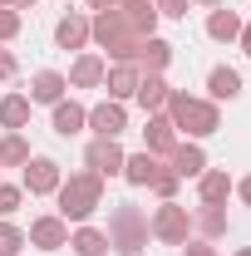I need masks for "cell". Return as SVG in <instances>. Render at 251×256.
Here are the masks:
<instances>
[{
    "label": "cell",
    "instance_id": "obj_1",
    "mask_svg": "<svg viewBox=\"0 0 251 256\" xmlns=\"http://www.w3.org/2000/svg\"><path fill=\"white\" fill-rule=\"evenodd\" d=\"M54 202H60L54 212H60L64 222H74V226H79V222H89L98 207H104V178H98L94 168H79V172H69V178L60 182Z\"/></svg>",
    "mask_w": 251,
    "mask_h": 256
},
{
    "label": "cell",
    "instance_id": "obj_2",
    "mask_svg": "<svg viewBox=\"0 0 251 256\" xmlns=\"http://www.w3.org/2000/svg\"><path fill=\"white\" fill-rule=\"evenodd\" d=\"M162 114L172 118V128H178V133H188L192 143L212 138V133L222 128V108L212 104V98H192L188 89H172V94H168V104H162Z\"/></svg>",
    "mask_w": 251,
    "mask_h": 256
},
{
    "label": "cell",
    "instance_id": "obj_3",
    "mask_svg": "<svg viewBox=\"0 0 251 256\" xmlns=\"http://www.w3.org/2000/svg\"><path fill=\"white\" fill-rule=\"evenodd\" d=\"M104 236H108V252H118V256H138L148 242H153V232H148V212H143L138 202H114Z\"/></svg>",
    "mask_w": 251,
    "mask_h": 256
},
{
    "label": "cell",
    "instance_id": "obj_4",
    "mask_svg": "<svg viewBox=\"0 0 251 256\" xmlns=\"http://www.w3.org/2000/svg\"><path fill=\"white\" fill-rule=\"evenodd\" d=\"M89 44H98V50L108 54V64H133L143 40L128 30V20L118 10H98L94 20H89Z\"/></svg>",
    "mask_w": 251,
    "mask_h": 256
},
{
    "label": "cell",
    "instance_id": "obj_5",
    "mask_svg": "<svg viewBox=\"0 0 251 256\" xmlns=\"http://www.w3.org/2000/svg\"><path fill=\"white\" fill-rule=\"evenodd\" d=\"M148 232H153V242H162V246H182L192 236V212L172 197V202H158L153 217H148Z\"/></svg>",
    "mask_w": 251,
    "mask_h": 256
},
{
    "label": "cell",
    "instance_id": "obj_6",
    "mask_svg": "<svg viewBox=\"0 0 251 256\" xmlns=\"http://www.w3.org/2000/svg\"><path fill=\"white\" fill-rule=\"evenodd\" d=\"M64 182V168L54 158H44V153H34L25 168H20V188L30 192V197H54Z\"/></svg>",
    "mask_w": 251,
    "mask_h": 256
},
{
    "label": "cell",
    "instance_id": "obj_7",
    "mask_svg": "<svg viewBox=\"0 0 251 256\" xmlns=\"http://www.w3.org/2000/svg\"><path fill=\"white\" fill-rule=\"evenodd\" d=\"M124 143L118 138H89V148H84V168H94L98 178L108 182V178H124Z\"/></svg>",
    "mask_w": 251,
    "mask_h": 256
},
{
    "label": "cell",
    "instance_id": "obj_8",
    "mask_svg": "<svg viewBox=\"0 0 251 256\" xmlns=\"http://www.w3.org/2000/svg\"><path fill=\"white\" fill-rule=\"evenodd\" d=\"M25 242H30L34 252H64V246H69V222H64L60 212H44V217L30 222Z\"/></svg>",
    "mask_w": 251,
    "mask_h": 256
},
{
    "label": "cell",
    "instance_id": "obj_9",
    "mask_svg": "<svg viewBox=\"0 0 251 256\" xmlns=\"http://www.w3.org/2000/svg\"><path fill=\"white\" fill-rule=\"evenodd\" d=\"M104 69H108V60L94 54V50H84V54H74L64 79H69V89H104Z\"/></svg>",
    "mask_w": 251,
    "mask_h": 256
},
{
    "label": "cell",
    "instance_id": "obj_10",
    "mask_svg": "<svg viewBox=\"0 0 251 256\" xmlns=\"http://www.w3.org/2000/svg\"><path fill=\"white\" fill-rule=\"evenodd\" d=\"M124 128H128V108H124V104L104 98V104L89 108V133H94V138H118Z\"/></svg>",
    "mask_w": 251,
    "mask_h": 256
},
{
    "label": "cell",
    "instance_id": "obj_11",
    "mask_svg": "<svg viewBox=\"0 0 251 256\" xmlns=\"http://www.w3.org/2000/svg\"><path fill=\"white\" fill-rule=\"evenodd\" d=\"M178 143H182V138H178L172 118H168L162 108H158V114H148V128H143V148H148V153H158V158H168Z\"/></svg>",
    "mask_w": 251,
    "mask_h": 256
},
{
    "label": "cell",
    "instance_id": "obj_12",
    "mask_svg": "<svg viewBox=\"0 0 251 256\" xmlns=\"http://www.w3.org/2000/svg\"><path fill=\"white\" fill-rule=\"evenodd\" d=\"M50 128H54L60 138H79V133L89 128V108H84V104H74V98L64 94L60 104H54V114H50Z\"/></svg>",
    "mask_w": 251,
    "mask_h": 256
},
{
    "label": "cell",
    "instance_id": "obj_13",
    "mask_svg": "<svg viewBox=\"0 0 251 256\" xmlns=\"http://www.w3.org/2000/svg\"><path fill=\"white\" fill-rule=\"evenodd\" d=\"M138 79H143L138 64H108V69H104V89H108L114 104H128V98L138 94Z\"/></svg>",
    "mask_w": 251,
    "mask_h": 256
},
{
    "label": "cell",
    "instance_id": "obj_14",
    "mask_svg": "<svg viewBox=\"0 0 251 256\" xmlns=\"http://www.w3.org/2000/svg\"><path fill=\"white\" fill-rule=\"evenodd\" d=\"M69 94V79H64L60 69H34L30 74V104H60V98Z\"/></svg>",
    "mask_w": 251,
    "mask_h": 256
},
{
    "label": "cell",
    "instance_id": "obj_15",
    "mask_svg": "<svg viewBox=\"0 0 251 256\" xmlns=\"http://www.w3.org/2000/svg\"><path fill=\"white\" fill-rule=\"evenodd\" d=\"M54 44L60 50H74V54H84L89 50V15H60V25H54Z\"/></svg>",
    "mask_w": 251,
    "mask_h": 256
},
{
    "label": "cell",
    "instance_id": "obj_16",
    "mask_svg": "<svg viewBox=\"0 0 251 256\" xmlns=\"http://www.w3.org/2000/svg\"><path fill=\"white\" fill-rule=\"evenodd\" d=\"M232 172L226 168H207L202 178H197V202H207V207H226V197H232Z\"/></svg>",
    "mask_w": 251,
    "mask_h": 256
},
{
    "label": "cell",
    "instance_id": "obj_17",
    "mask_svg": "<svg viewBox=\"0 0 251 256\" xmlns=\"http://www.w3.org/2000/svg\"><path fill=\"white\" fill-rule=\"evenodd\" d=\"M168 168H172L182 182H188V178H202V172H207V153H202V143H192V138H188V143H178V148L168 153Z\"/></svg>",
    "mask_w": 251,
    "mask_h": 256
},
{
    "label": "cell",
    "instance_id": "obj_18",
    "mask_svg": "<svg viewBox=\"0 0 251 256\" xmlns=\"http://www.w3.org/2000/svg\"><path fill=\"white\" fill-rule=\"evenodd\" d=\"M162 168H168V158H158V153H148V148H143V153H128V158H124V182H133V188H148Z\"/></svg>",
    "mask_w": 251,
    "mask_h": 256
},
{
    "label": "cell",
    "instance_id": "obj_19",
    "mask_svg": "<svg viewBox=\"0 0 251 256\" xmlns=\"http://www.w3.org/2000/svg\"><path fill=\"white\" fill-rule=\"evenodd\" d=\"M133 64H138L143 74H162V69L172 64V44H168L162 34H148V40L138 44V60H133Z\"/></svg>",
    "mask_w": 251,
    "mask_h": 256
},
{
    "label": "cell",
    "instance_id": "obj_20",
    "mask_svg": "<svg viewBox=\"0 0 251 256\" xmlns=\"http://www.w3.org/2000/svg\"><path fill=\"white\" fill-rule=\"evenodd\" d=\"M114 10H118V15L128 20V30L138 34V40L158 34V20H162V15H158V5H153V0H143V5H114Z\"/></svg>",
    "mask_w": 251,
    "mask_h": 256
},
{
    "label": "cell",
    "instance_id": "obj_21",
    "mask_svg": "<svg viewBox=\"0 0 251 256\" xmlns=\"http://www.w3.org/2000/svg\"><path fill=\"white\" fill-rule=\"evenodd\" d=\"M236 94H242V74H236L232 64H217V69L207 74V98H212V104H232Z\"/></svg>",
    "mask_w": 251,
    "mask_h": 256
},
{
    "label": "cell",
    "instance_id": "obj_22",
    "mask_svg": "<svg viewBox=\"0 0 251 256\" xmlns=\"http://www.w3.org/2000/svg\"><path fill=\"white\" fill-rule=\"evenodd\" d=\"M168 94H172V84H168V79H162V74H143V79H138V108H143V114H158V108H162V104H168Z\"/></svg>",
    "mask_w": 251,
    "mask_h": 256
},
{
    "label": "cell",
    "instance_id": "obj_23",
    "mask_svg": "<svg viewBox=\"0 0 251 256\" xmlns=\"http://www.w3.org/2000/svg\"><path fill=\"white\" fill-rule=\"evenodd\" d=\"M69 252H74V256H108V236H104L98 226L79 222L74 232H69Z\"/></svg>",
    "mask_w": 251,
    "mask_h": 256
},
{
    "label": "cell",
    "instance_id": "obj_24",
    "mask_svg": "<svg viewBox=\"0 0 251 256\" xmlns=\"http://www.w3.org/2000/svg\"><path fill=\"white\" fill-rule=\"evenodd\" d=\"M30 94H5L0 98V128H5V133H20V128L30 124Z\"/></svg>",
    "mask_w": 251,
    "mask_h": 256
},
{
    "label": "cell",
    "instance_id": "obj_25",
    "mask_svg": "<svg viewBox=\"0 0 251 256\" xmlns=\"http://www.w3.org/2000/svg\"><path fill=\"white\" fill-rule=\"evenodd\" d=\"M192 232L207 236V242L226 236V207H207V202H197V212H192Z\"/></svg>",
    "mask_w": 251,
    "mask_h": 256
},
{
    "label": "cell",
    "instance_id": "obj_26",
    "mask_svg": "<svg viewBox=\"0 0 251 256\" xmlns=\"http://www.w3.org/2000/svg\"><path fill=\"white\" fill-rule=\"evenodd\" d=\"M236 34H242V15L217 5V10L207 15V40H217V44H236Z\"/></svg>",
    "mask_w": 251,
    "mask_h": 256
},
{
    "label": "cell",
    "instance_id": "obj_27",
    "mask_svg": "<svg viewBox=\"0 0 251 256\" xmlns=\"http://www.w3.org/2000/svg\"><path fill=\"white\" fill-rule=\"evenodd\" d=\"M34 153L25 143V133H0V168H25Z\"/></svg>",
    "mask_w": 251,
    "mask_h": 256
},
{
    "label": "cell",
    "instance_id": "obj_28",
    "mask_svg": "<svg viewBox=\"0 0 251 256\" xmlns=\"http://www.w3.org/2000/svg\"><path fill=\"white\" fill-rule=\"evenodd\" d=\"M25 246H30V242H25V232L10 222V217H0V256H20Z\"/></svg>",
    "mask_w": 251,
    "mask_h": 256
},
{
    "label": "cell",
    "instance_id": "obj_29",
    "mask_svg": "<svg viewBox=\"0 0 251 256\" xmlns=\"http://www.w3.org/2000/svg\"><path fill=\"white\" fill-rule=\"evenodd\" d=\"M178 188H182V178H178L172 168H162V172H158L153 182H148V192H153L158 202H172V197H178Z\"/></svg>",
    "mask_w": 251,
    "mask_h": 256
},
{
    "label": "cell",
    "instance_id": "obj_30",
    "mask_svg": "<svg viewBox=\"0 0 251 256\" xmlns=\"http://www.w3.org/2000/svg\"><path fill=\"white\" fill-rule=\"evenodd\" d=\"M25 207V188L20 182H0V217H15Z\"/></svg>",
    "mask_w": 251,
    "mask_h": 256
},
{
    "label": "cell",
    "instance_id": "obj_31",
    "mask_svg": "<svg viewBox=\"0 0 251 256\" xmlns=\"http://www.w3.org/2000/svg\"><path fill=\"white\" fill-rule=\"evenodd\" d=\"M20 30H25V15H20V10H10V5H0V44H10Z\"/></svg>",
    "mask_w": 251,
    "mask_h": 256
},
{
    "label": "cell",
    "instance_id": "obj_32",
    "mask_svg": "<svg viewBox=\"0 0 251 256\" xmlns=\"http://www.w3.org/2000/svg\"><path fill=\"white\" fill-rule=\"evenodd\" d=\"M153 5L162 20H188V10H192V0H153Z\"/></svg>",
    "mask_w": 251,
    "mask_h": 256
},
{
    "label": "cell",
    "instance_id": "obj_33",
    "mask_svg": "<svg viewBox=\"0 0 251 256\" xmlns=\"http://www.w3.org/2000/svg\"><path fill=\"white\" fill-rule=\"evenodd\" d=\"M178 252H182V256H217V246H212L207 236H188V242H182Z\"/></svg>",
    "mask_w": 251,
    "mask_h": 256
},
{
    "label": "cell",
    "instance_id": "obj_34",
    "mask_svg": "<svg viewBox=\"0 0 251 256\" xmlns=\"http://www.w3.org/2000/svg\"><path fill=\"white\" fill-rule=\"evenodd\" d=\"M15 74H20V60L10 50H0V79H15Z\"/></svg>",
    "mask_w": 251,
    "mask_h": 256
},
{
    "label": "cell",
    "instance_id": "obj_35",
    "mask_svg": "<svg viewBox=\"0 0 251 256\" xmlns=\"http://www.w3.org/2000/svg\"><path fill=\"white\" fill-rule=\"evenodd\" d=\"M232 192H236V197H242V202H246V207H251V178H242V182H236V188H232Z\"/></svg>",
    "mask_w": 251,
    "mask_h": 256
},
{
    "label": "cell",
    "instance_id": "obj_36",
    "mask_svg": "<svg viewBox=\"0 0 251 256\" xmlns=\"http://www.w3.org/2000/svg\"><path fill=\"white\" fill-rule=\"evenodd\" d=\"M84 5H89V10H94V15H98V10H114L118 0H84Z\"/></svg>",
    "mask_w": 251,
    "mask_h": 256
},
{
    "label": "cell",
    "instance_id": "obj_37",
    "mask_svg": "<svg viewBox=\"0 0 251 256\" xmlns=\"http://www.w3.org/2000/svg\"><path fill=\"white\" fill-rule=\"evenodd\" d=\"M236 44H242V50L251 54V25H242V34H236Z\"/></svg>",
    "mask_w": 251,
    "mask_h": 256
},
{
    "label": "cell",
    "instance_id": "obj_38",
    "mask_svg": "<svg viewBox=\"0 0 251 256\" xmlns=\"http://www.w3.org/2000/svg\"><path fill=\"white\" fill-rule=\"evenodd\" d=\"M30 5H34V0H10V10H20V15H25Z\"/></svg>",
    "mask_w": 251,
    "mask_h": 256
},
{
    "label": "cell",
    "instance_id": "obj_39",
    "mask_svg": "<svg viewBox=\"0 0 251 256\" xmlns=\"http://www.w3.org/2000/svg\"><path fill=\"white\" fill-rule=\"evenodd\" d=\"M192 5H207V10H217V5H222V0H192Z\"/></svg>",
    "mask_w": 251,
    "mask_h": 256
},
{
    "label": "cell",
    "instance_id": "obj_40",
    "mask_svg": "<svg viewBox=\"0 0 251 256\" xmlns=\"http://www.w3.org/2000/svg\"><path fill=\"white\" fill-rule=\"evenodd\" d=\"M232 256H251V246H242V252H232Z\"/></svg>",
    "mask_w": 251,
    "mask_h": 256
},
{
    "label": "cell",
    "instance_id": "obj_41",
    "mask_svg": "<svg viewBox=\"0 0 251 256\" xmlns=\"http://www.w3.org/2000/svg\"><path fill=\"white\" fill-rule=\"evenodd\" d=\"M118 5H143V0H118Z\"/></svg>",
    "mask_w": 251,
    "mask_h": 256
},
{
    "label": "cell",
    "instance_id": "obj_42",
    "mask_svg": "<svg viewBox=\"0 0 251 256\" xmlns=\"http://www.w3.org/2000/svg\"><path fill=\"white\" fill-rule=\"evenodd\" d=\"M0 5H10V0H0Z\"/></svg>",
    "mask_w": 251,
    "mask_h": 256
},
{
    "label": "cell",
    "instance_id": "obj_43",
    "mask_svg": "<svg viewBox=\"0 0 251 256\" xmlns=\"http://www.w3.org/2000/svg\"><path fill=\"white\" fill-rule=\"evenodd\" d=\"M64 5H69V0H64Z\"/></svg>",
    "mask_w": 251,
    "mask_h": 256
}]
</instances>
